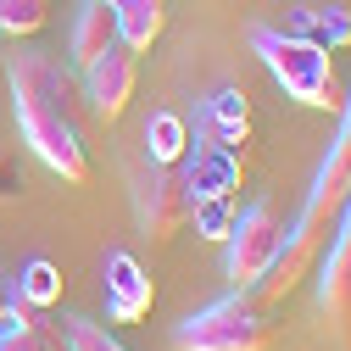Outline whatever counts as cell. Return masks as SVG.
Returning a JSON list of instances; mask_svg holds the SVG:
<instances>
[{
  "instance_id": "cell-1",
  "label": "cell",
  "mask_w": 351,
  "mask_h": 351,
  "mask_svg": "<svg viewBox=\"0 0 351 351\" xmlns=\"http://www.w3.org/2000/svg\"><path fill=\"white\" fill-rule=\"evenodd\" d=\"M12 78V106H17V128L34 145V156L51 173H62L67 184L90 179V156L78 140V112H84V84L73 78V67L51 51H12L6 62Z\"/></svg>"
},
{
  "instance_id": "cell-14",
  "label": "cell",
  "mask_w": 351,
  "mask_h": 351,
  "mask_svg": "<svg viewBox=\"0 0 351 351\" xmlns=\"http://www.w3.org/2000/svg\"><path fill=\"white\" fill-rule=\"evenodd\" d=\"M106 45H117V6H106V0H84V12L73 23V62H95Z\"/></svg>"
},
{
  "instance_id": "cell-3",
  "label": "cell",
  "mask_w": 351,
  "mask_h": 351,
  "mask_svg": "<svg viewBox=\"0 0 351 351\" xmlns=\"http://www.w3.org/2000/svg\"><path fill=\"white\" fill-rule=\"evenodd\" d=\"M173 346L179 351H268L274 324H268V306H256L245 290H234L223 301H212L206 313L184 318Z\"/></svg>"
},
{
  "instance_id": "cell-19",
  "label": "cell",
  "mask_w": 351,
  "mask_h": 351,
  "mask_svg": "<svg viewBox=\"0 0 351 351\" xmlns=\"http://www.w3.org/2000/svg\"><path fill=\"white\" fill-rule=\"evenodd\" d=\"M306 39H313V45H324L329 56L346 51V45H351V12H346V6H324V12H313V23H306Z\"/></svg>"
},
{
  "instance_id": "cell-16",
  "label": "cell",
  "mask_w": 351,
  "mask_h": 351,
  "mask_svg": "<svg viewBox=\"0 0 351 351\" xmlns=\"http://www.w3.org/2000/svg\"><path fill=\"white\" fill-rule=\"evenodd\" d=\"M234 217H240V206H234L229 195H201V201H190V223H195L201 240H217V245H223L229 229H234Z\"/></svg>"
},
{
  "instance_id": "cell-8",
  "label": "cell",
  "mask_w": 351,
  "mask_h": 351,
  "mask_svg": "<svg viewBox=\"0 0 351 351\" xmlns=\"http://www.w3.org/2000/svg\"><path fill=\"white\" fill-rule=\"evenodd\" d=\"M318 306L335 329V340L351 346V201L340 206V223H335V245L318 268Z\"/></svg>"
},
{
  "instance_id": "cell-22",
  "label": "cell",
  "mask_w": 351,
  "mask_h": 351,
  "mask_svg": "<svg viewBox=\"0 0 351 351\" xmlns=\"http://www.w3.org/2000/svg\"><path fill=\"white\" fill-rule=\"evenodd\" d=\"M0 318H6V301H0Z\"/></svg>"
},
{
  "instance_id": "cell-12",
  "label": "cell",
  "mask_w": 351,
  "mask_h": 351,
  "mask_svg": "<svg viewBox=\"0 0 351 351\" xmlns=\"http://www.w3.org/2000/svg\"><path fill=\"white\" fill-rule=\"evenodd\" d=\"M6 318L12 324H0V351H67V335L51 329L45 318H34V306L28 301H6Z\"/></svg>"
},
{
  "instance_id": "cell-15",
  "label": "cell",
  "mask_w": 351,
  "mask_h": 351,
  "mask_svg": "<svg viewBox=\"0 0 351 351\" xmlns=\"http://www.w3.org/2000/svg\"><path fill=\"white\" fill-rule=\"evenodd\" d=\"M190 156V123L179 112H151L145 123V162L151 167H179Z\"/></svg>"
},
{
  "instance_id": "cell-11",
  "label": "cell",
  "mask_w": 351,
  "mask_h": 351,
  "mask_svg": "<svg viewBox=\"0 0 351 351\" xmlns=\"http://www.w3.org/2000/svg\"><path fill=\"white\" fill-rule=\"evenodd\" d=\"M240 179H245V162H240V151H223V145H195V156L184 167L190 201H201V195H229L234 201Z\"/></svg>"
},
{
  "instance_id": "cell-17",
  "label": "cell",
  "mask_w": 351,
  "mask_h": 351,
  "mask_svg": "<svg viewBox=\"0 0 351 351\" xmlns=\"http://www.w3.org/2000/svg\"><path fill=\"white\" fill-rule=\"evenodd\" d=\"M17 301H28V306H56V301H62V268L45 262V256H34L28 268H23V279H17Z\"/></svg>"
},
{
  "instance_id": "cell-20",
  "label": "cell",
  "mask_w": 351,
  "mask_h": 351,
  "mask_svg": "<svg viewBox=\"0 0 351 351\" xmlns=\"http://www.w3.org/2000/svg\"><path fill=\"white\" fill-rule=\"evenodd\" d=\"M62 335H67V351H123V346H117L101 324H90V318H67Z\"/></svg>"
},
{
  "instance_id": "cell-4",
  "label": "cell",
  "mask_w": 351,
  "mask_h": 351,
  "mask_svg": "<svg viewBox=\"0 0 351 351\" xmlns=\"http://www.w3.org/2000/svg\"><path fill=\"white\" fill-rule=\"evenodd\" d=\"M346 201H351V90H346V106H340V134L329 140V156H324V167H318L313 190H306V206H301V217H295L290 234L324 251V240L335 234Z\"/></svg>"
},
{
  "instance_id": "cell-5",
  "label": "cell",
  "mask_w": 351,
  "mask_h": 351,
  "mask_svg": "<svg viewBox=\"0 0 351 351\" xmlns=\"http://www.w3.org/2000/svg\"><path fill=\"white\" fill-rule=\"evenodd\" d=\"M223 245H229V256H223L229 285H234V290H251L262 274L274 268V256H279V245H285V217H279V206H274V201L245 206V212L234 217V229H229Z\"/></svg>"
},
{
  "instance_id": "cell-23",
  "label": "cell",
  "mask_w": 351,
  "mask_h": 351,
  "mask_svg": "<svg viewBox=\"0 0 351 351\" xmlns=\"http://www.w3.org/2000/svg\"><path fill=\"white\" fill-rule=\"evenodd\" d=\"M106 6H123V0H106Z\"/></svg>"
},
{
  "instance_id": "cell-18",
  "label": "cell",
  "mask_w": 351,
  "mask_h": 351,
  "mask_svg": "<svg viewBox=\"0 0 351 351\" xmlns=\"http://www.w3.org/2000/svg\"><path fill=\"white\" fill-rule=\"evenodd\" d=\"M45 23H51V0H0V34L34 39Z\"/></svg>"
},
{
  "instance_id": "cell-7",
  "label": "cell",
  "mask_w": 351,
  "mask_h": 351,
  "mask_svg": "<svg viewBox=\"0 0 351 351\" xmlns=\"http://www.w3.org/2000/svg\"><path fill=\"white\" fill-rule=\"evenodd\" d=\"M140 229L151 240H179L190 229V190H184V167H151V179L140 190Z\"/></svg>"
},
{
  "instance_id": "cell-2",
  "label": "cell",
  "mask_w": 351,
  "mask_h": 351,
  "mask_svg": "<svg viewBox=\"0 0 351 351\" xmlns=\"http://www.w3.org/2000/svg\"><path fill=\"white\" fill-rule=\"evenodd\" d=\"M251 51L262 56V67L274 73V84H279L290 101L313 106V112H340V106H346V84H340L335 56H329L324 45L256 23V28H251Z\"/></svg>"
},
{
  "instance_id": "cell-13",
  "label": "cell",
  "mask_w": 351,
  "mask_h": 351,
  "mask_svg": "<svg viewBox=\"0 0 351 351\" xmlns=\"http://www.w3.org/2000/svg\"><path fill=\"white\" fill-rule=\"evenodd\" d=\"M167 28V0H123L117 6V45H128L134 56H145Z\"/></svg>"
},
{
  "instance_id": "cell-21",
  "label": "cell",
  "mask_w": 351,
  "mask_h": 351,
  "mask_svg": "<svg viewBox=\"0 0 351 351\" xmlns=\"http://www.w3.org/2000/svg\"><path fill=\"white\" fill-rule=\"evenodd\" d=\"M12 190H17V179L6 173V162H0V195H12Z\"/></svg>"
},
{
  "instance_id": "cell-6",
  "label": "cell",
  "mask_w": 351,
  "mask_h": 351,
  "mask_svg": "<svg viewBox=\"0 0 351 351\" xmlns=\"http://www.w3.org/2000/svg\"><path fill=\"white\" fill-rule=\"evenodd\" d=\"M134 84H140V56L128 45H106L95 62H84V101L95 106V117L117 123L134 101Z\"/></svg>"
},
{
  "instance_id": "cell-9",
  "label": "cell",
  "mask_w": 351,
  "mask_h": 351,
  "mask_svg": "<svg viewBox=\"0 0 351 351\" xmlns=\"http://www.w3.org/2000/svg\"><path fill=\"white\" fill-rule=\"evenodd\" d=\"M151 306H156V279L128 251H112L106 256V318L140 324V318H151Z\"/></svg>"
},
{
  "instance_id": "cell-10",
  "label": "cell",
  "mask_w": 351,
  "mask_h": 351,
  "mask_svg": "<svg viewBox=\"0 0 351 351\" xmlns=\"http://www.w3.org/2000/svg\"><path fill=\"white\" fill-rule=\"evenodd\" d=\"M195 134H201V145H223V151L251 145V101H245V90H234V84L212 90V95L201 101Z\"/></svg>"
}]
</instances>
